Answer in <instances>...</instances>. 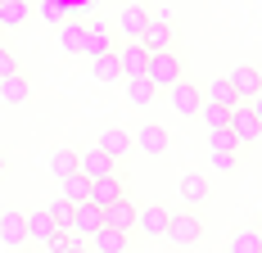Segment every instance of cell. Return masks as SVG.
I'll use <instances>...</instances> for the list:
<instances>
[{"label": "cell", "mask_w": 262, "mask_h": 253, "mask_svg": "<svg viewBox=\"0 0 262 253\" xmlns=\"http://www.w3.org/2000/svg\"><path fill=\"white\" fill-rule=\"evenodd\" d=\"M145 77L154 81V91H172V86L181 81V59H177L172 50L149 54V68H145Z\"/></svg>", "instance_id": "1"}, {"label": "cell", "mask_w": 262, "mask_h": 253, "mask_svg": "<svg viewBox=\"0 0 262 253\" xmlns=\"http://www.w3.org/2000/svg\"><path fill=\"white\" fill-rule=\"evenodd\" d=\"M231 131H235L239 145H249V140H258V136H262V122H258V113H253V104H249V100H239L235 109H231Z\"/></svg>", "instance_id": "2"}, {"label": "cell", "mask_w": 262, "mask_h": 253, "mask_svg": "<svg viewBox=\"0 0 262 253\" xmlns=\"http://www.w3.org/2000/svg\"><path fill=\"white\" fill-rule=\"evenodd\" d=\"M167 235H172L181 249H190V244H199V235H204V222H199L194 213H172V222H167Z\"/></svg>", "instance_id": "3"}, {"label": "cell", "mask_w": 262, "mask_h": 253, "mask_svg": "<svg viewBox=\"0 0 262 253\" xmlns=\"http://www.w3.org/2000/svg\"><path fill=\"white\" fill-rule=\"evenodd\" d=\"M27 244V213H0V249Z\"/></svg>", "instance_id": "4"}, {"label": "cell", "mask_w": 262, "mask_h": 253, "mask_svg": "<svg viewBox=\"0 0 262 253\" xmlns=\"http://www.w3.org/2000/svg\"><path fill=\"white\" fill-rule=\"evenodd\" d=\"M100 226H104V208H100L95 199H86V203H77V208H73V230H77L81 240H91Z\"/></svg>", "instance_id": "5"}, {"label": "cell", "mask_w": 262, "mask_h": 253, "mask_svg": "<svg viewBox=\"0 0 262 253\" xmlns=\"http://www.w3.org/2000/svg\"><path fill=\"white\" fill-rule=\"evenodd\" d=\"M167 95H172V109H177L181 118H199V104H204V95H199V86H194V81H185V77H181V81H177Z\"/></svg>", "instance_id": "6"}, {"label": "cell", "mask_w": 262, "mask_h": 253, "mask_svg": "<svg viewBox=\"0 0 262 253\" xmlns=\"http://www.w3.org/2000/svg\"><path fill=\"white\" fill-rule=\"evenodd\" d=\"M91 81H100V86H113V81H122V64H118V46L104 54H91Z\"/></svg>", "instance_id": "7"}, {"label": "cell", "mask_w": 262, "mask_h": 253, "mask_svg": "<svg viewBox=\"0 0 262 253\" xmlns=\"http://www.w3.org/2000/svg\"><path fill=\"white\" fill-rule=\"evenodd\" d=\"M172 36H177L172 23H167L163 14H149V27H145L140 41H145V50H149V54H158V50H172Z\"/></svg>", "instance_id": "8"}, {"label": "cell", "mask_w": 262, "mask_h": 253, "mask_svg": "<svg viewBox=\"0 0 262 253\" xmlns=\"http://www.w3.org/2000/svg\"><path fill=\"white\" fill-rule=\"evenodd\" d=\"M118 64H122V77H145V68H149L145 41H127V46L118 50Z\"/></svg>", "instance_id": "9"}, {"label": "cell", "mask_w": 262, "mask_h": 253, "mask_svg": "<svg viewBox=\"0 0 262 253\" xmlns=\"http://www.w3.org/2000/svg\"><path fill=\"white\" fill-rule=\"evenodd\" d=\"M167 222H172V213H167L163 203H149V208L136 213V230H140V235H167Z\"/></svg>", "instance_id": "10"}, {"label": "cell", "mask_w": 262, "mask_h": 253, "mask_svg": "<svg viewBox=\"0 0 262 253\" xmlns=\"http://www.w3.org/2000/svg\"><path fill=\"white\" fill-rule=\"evenodd\" d=\"M145 27H149V9H145V5H127V9L118 14V32H122L127 41H140Z\"/></svg>", "instance_id": "11"}, {"label": "cell", "mask_w": 262, "mask_h": 253, "mask_svg": "<svg viewBox=\"0 0 262 253\" xmlns=\"http://www.w3.org/2000/svg\"><path fill=\"white\" fill-rule=\"evenodd\" d=\"M113 163H118V158H113L108 150H100V145H95V150H86V154H77V167H81L91 181H95V177H113Z\"/></svg>", "instance_id": "12"}, {"label": "cell", "mask_w": 262, "mask_h": 253, "mask_svg": "<svg viewBox=\"0 0 262 253\" xmlns=\"http://www.w3.org/2000/svg\"><path fill=\"white\" fill-rule=\"evenodd\" d=\"M131 140H136L140 150L149 154V158H158V154L167 150V140H172V136H167V126H158V122H145L140 131H136V136H131Z\"/></svg>", "instance_id": "13"}, {"label": "cell", "mask_w": 262, "mask_h": 253, "mask_svg": "<svg viewBox=\"0 0 262 253\" xmlns=\"http://www.w3.org/2000/svg\"><path fill=\"white\" fill-rule=\"evenodd\" d=\"M127 235H131V230H118V226H108V222H104V226L91 235V249H95V253H127Z\"/></svg>", "instance_id": "14"}, {"label": "cell", "mask_w": 262, "mask_h": 253, "mask_svg": "<svg viewBox=\"0 0 262 253\" xmlns=\"http://www.w3.org/2000/svg\"><path fill=\"white\" fill-rule=\"evenodd\" d=\"M136 213H140V208L127 203V195H122V199H113L104 208V222H108V226H118V230H136Z\"/></svg>", "instance_id": "15"}, {"label": "cell", "mask_w": 262, "mask_h": 253, "mask_svg": "<svg viewBox=\"0 0 262 253\" xmlns=\"http://www.w3.org/2000/svg\"><path fill=\"white\" fill-rule=\"evenodd\" d=\"M54 230H59V226H54L50 208H36V213H27V240H32V244H46Z\"/></svg>", "instance_id": "16"}, {"label": "cell", "mask_w": 262, "mask_h": 253, "mask_svg": "<svg viewBox=\"0 0 262 253\" xmlns=\"http://www.w3.org/2000/svg\"><path fill=\"white\" fill-rule=\"evenodd\" d=\"M27 95H32V86H27V77L18 73V68L0 77V100H5V104H23Z\"/></svg>", "instance_id": "17"}, {"label": "cell", "mask_w": 262, "mask_h": 253, "mask_svg": "<svg viewBox=\"0 0 262 253\" xmlns=\"http://www.w3.org/2000/svg\"><path fill=\"white\" fill-rule=\"evenodd\" d=\"M231 86H235L239 100H253V95L262 91V73L258 68H231Z\"/></svg>", "instance_id": "18"}, {"label": "cell", "mask_w": 262, "mask_h": 253, "mask_svg": "<svg viewBox=\"0 0 262 253\" xmlns=\"http://www.w3.org/2000/svg\"><path fill=\"white\" fill-rule=\"evenodd\" d=\"M59 195H63L68 203H86V199H91V177H86V172L77 167L73 177H63V181H59Z\"/></svg>", "instance_id": "19"}, {"label": "cell", "mask_w": 262, "mask_h": 253, "mask_svg": "<svg viewBox=\"0 0 262 253\" xmlns=\"http://www.w3.org/2000/svg\"><path fill=\"white\" fill-rule=\"evenodd\" d=\"M208 195H212L208 177H199V172H185L181 177V199L185 203H208Z\"/></svg>", "instance_id": "20"}, {"label": "cell", "mask_w": 262, "mask_h": 253, "mask_svg": "<svg viewBox=\"0 0 262 253\" xmlns=\"http://www.w3.org/2000/svg\"><path fill=\"white\" fill-rule=\"evenodd\" d=\"M59 46H63L68 54H81V50H86V23H77V18H63Z\"/></svg>", "instance_id": "21"}, {"label": "cell", "mask_w": 262, "mask_h": 253, "mask_svg": "<svg viewBox=\"0 0 262 253\" xmlns=\"http://www.w3.org/2000/svg\"><path fill=\"white\" fill-rule=\"evenodd\" d=\"M91 199L100 203V208H108L113 199H122V181L118 177H95L91 181Z\"/></svg>", "instance_id": "22"}, {"label": "cell", "mask_w": 262, "mask_h": 253, "mask_svg": "<svg viewBox=\"0 0 262 253\" xmlns=\"http://www.w3.org/2000/svg\"><path fill=\"white\" fill-rule=\"evenodd\" d=\"M27 18H32L27 0H0V27H23Z\"/></svg>", "instance_id": "23"}, {"label": "cell", "mask_w": 262, "mask_h": 253, "mask_svg": "<svg viewBox=\"0 0 262 253\" xmlns=\"http://www.w3.org/2000/svg\"><path fill=\"white\" fill-rule=\"evenodd\" d=\"M131 145H136V140H131V136H127V131H122V126H108L104 136H100V150H108V154H113V158H122V154H127Z\"/></svg>", "instance_id": "24"}, {"label": "cell", "mask_w": 262, "mask_h": 253, "mask_svg": "<svg viewBox=\"0 0 262 253\" xmlns=\"http://www.w3.org/2000/svg\"><path fill=\"white\" fill-rule=\"evenodd\" d=\"M50 172H54V181L73 177V172H77V150H68V145H63V150H54V154H50Z\"/></svg>", "instance_id": "25"}, {"label": "cell", "mask_w": 262, "mask_h": 253, "mask_svg": "<svg viewBox=\"0 0 262 253\" xmlns=\"http://www.w3.org/2000/svg\"><path fill=\"white\" fill-rule=\"evenodd\" d=\"M104 50H113L108 27L104 23H86V50H81V54H104Z\"/></svg>", "instance_id": "26"}, {"label": "cell", "mask_w": 262, "mask_h": 253, "mask_svg": "<svg viewBox=\"0 0 262 253\" xmlns=\"http://www.w3.org/2000/svg\"><path fill=\"white\" fill-rule=\"evenodd\" d=\"M208 100L222 104V109H235L239 95H235V86H231V77H217V81H212V86H208Z\"/></svg>", "instance_id": "27"}, {"label": "cell", "mask_w": 262, "mask_h": 253, "mask_svg": "<svg viewBox=\"0 0 262 253\" xmlns=\"http://www.w3.org/2000/svg\"><path fill=\"white\" fill-rule=\"evenodd\" d=\"M199 118H204V126L208 131H222V126H231V109H222V104H199Z\"/></svg>", "instance_id": "28"}, {"label": "cell", "mask_w": 262, "mask_h": 253, "mask_svg": "<svg viewBox=\"0 0 262 253\" xmlns=\"http://www.w3.org/2000/svg\"><path fill=\"white\" fill-rule=\"evenodd\" d=\"M122 81H127V100L131 104H149L154 100V81H149V77H122Z\"/></svg>", "instance_id": "29"}, {"label": "cell", "mask_w": 262, "mask_h": 253, "mask_svg": "<svg viewBox=\"0 0 262 253\" xmlns=\"http://www.w3.org/2000/svg\"><path fill=\"white\" fill-rule=\"evenodd\" d=\"M231 253H262V230H235L231 235Z\"/></svg>", "instance_id": "30"}, {"label": "cell", "mask_w": 262, "mask_h": 253, "mask_svg": "<svg viewBox=\"0 0 262 253\" xmlns=\"http://www.w3.org/2000/svg\"><path fill=\"white\" fill-rule=\"evenodd\" d=\"M73 208H77V203H68L63 195H59V199L50 203V217H54V226H68V230H73Z\"/></svg>", "instance_id": "31"}, {"label": "cell", "mask_w": 262, "mask_h": 253, "mask_svg": "<svg viewBox=\"0 0 262 253\" xmlns=\"http://www.w3.org/2000/svg\"><path fill=\"white\" fill-rule=\"evenodd\" d=\"M208 150H239L235 131H231V126H222V131H208Z\"/></svg>", "instance_id": "32"}, {"label": "cell", "mask_w": 262, "mask_h": 253, "mask_svg": "<svg viewBox=\"0 0 262 253\" xmlns=\"http://www.w3.org/2000/svg\"><path fill=\"white\" fill-rule=\"evenodd\" d=\"M208 154H212V167H217V172H235L239 150H208Z\"/></svg>", "instance_id": "33"}, {"label": "cell", "mask_w": 262, "mask_h": 253, "mask_svg": "<svg viewBox=\"0 0 262 253\" xmlns=\"http://www.w3.org/2000/svg\"><path fill=\"white\" fill-rule=\"evenodd\" d=\"M41 18H46V23H63V18H68V5H63V0H41Z\"/></svg>", "instance_id": "34"}, {"label": "cell", "mask_w": 262, "mask_h": 253, "mask_svg": "<svg viewBox=\"0 0 262 253\" xmlns=\"http://www.w3.org/2000/svg\"><path fill=\"white\" fill-rule=\"evenodd\" d=\"M14 68H18V59L5 50V46H0V77H5V73H14Z\"/></svg>", "instance_id": "35"}, {"label": "cell", "mask_w": 262, "mask_h": 253, "mask_svg": "<svg viewBox=\"0 0 262 253\" xmlns=\"http://www.w3.org/2000/svg\"><path fill=\"white\" fill-rule=\"evenodd\" d=\"M249 104H253V113H258V122H262V91H258V95H253Z\"/></svg>", "instance_id": "36"}, {"label": "cell", "mask_w": 262, "mask_h": 253, "mask_svg": "<svg viewBox=\"0 0 262 253\" xmlns=\"http://www.w3.org/2000/svg\"><path fill=\"white\" fill-rule=\"evenodd\" d=\"M63 253H86V249H81V244H77V240H73V244H68V249H63Z\"/></svg>", "instance_id": "37"}, {"label": "cell", "mask_w": 262, "mask_h": 253, "mask_svg": "<svg viewBox=\"0 0 262 253\" xmlns=\"http://www.w3.org/2000/svg\"><path fill=\"white\" fill-rule=\"evenodd\" d=\"M5 167H9V163H5V154H0V177H5Z\"/></svg>", "instance_id": "38"}]
</instances>
